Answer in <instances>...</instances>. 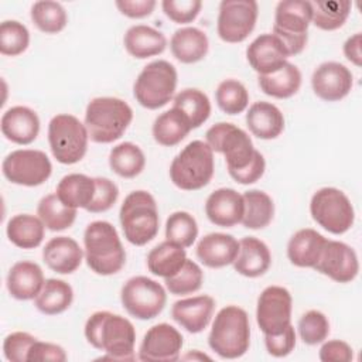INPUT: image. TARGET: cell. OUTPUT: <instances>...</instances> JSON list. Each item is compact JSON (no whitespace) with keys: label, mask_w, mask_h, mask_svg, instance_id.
Here are the masks:
<instances>
[{"label":"cell","mask_w":362,"mask_h":362,"mask_svg":"<svg viewBox=\"0 0 362 362\" xmlns=\"http://www.w3.org/2000/svg\"><path fill=\"white\" fill-rule=\"evenodd\" d=\"M83 332L93 348L106 354L99 359H136V329L127 318L110 311H96L88 318Z\"/></svg>","instance_id":"1"},{"label":"cell","mask_w":362,"mask_h":362,"mask_svg":"<svg viewBox=\"0 0 362 362\" xmlns=\"http://www.w3.org/2000/svg\"><path fill=\"white\" fill-rule=\"evenodd\" d=\"M83 245L86 264L93 273L110 276L123 269L126 252L116 228L110 222H90L83 232Z\"/></svg>","instance_id":"2"},{"label":"cell","mask_w":362,"mask_h":362,"mask_svg":"<svg viewBox=\"0 0 362 362\" xmlns=\"http://www.w3.org/2000/svg\"><path fill=\"white\" fill-rule=\"evenodd\" d=\"M208 345L223 359L243 356L250 345L247 313L238 305H226L221 308L212 322Z\"/></svg>","instance_id":"3"},{"label":"cell","mask_w":362,"mask_h":362,"mask_svg":"<svg viewBox=\"0 0 362 362\" xmlns=\"http://www.w3.org/2000/svg\"><path fill=\"white\" fill-rule=\"evenodd\" d=\"M133 120V110L119 98H93L85 110V126L89 139L95 143H113L119 140Z\"/></svg>","instance_id":"4"},{"label":"cell","mask_w":362,"mask_h":362,"mask_svg":"<svg viewBox=\"0 0 362 362\" xmlns=\"http://www.w3.org/2000/svg\"><path fill=\"white\" fill-rule=\"evenodd\" d=\"M119 219L126 240L134 246L147 245L158 233V208L154 197L144 189L133 191L124 198Z\"/></svg>","instance_id":"5"},{"label":"cell","mask_w":362,"mask_h":362,"mask_svg":"<svg viewBox=\"0 0 362 362\" xmlns=\"http://www.w3.org/2000/svg\"><path fill=\"white\" fill-rule=\"evenodd\" d=\"M214 151L206 141L192 140L173 160L170 178L184 191H197L209 184L214 177Z\"/></svg>","instance_id":"6"},{"label":"cell","mask_w":362,"mask_h":362,"mask_svg":"<svg viewBox=\"0 0 362 362\" xmlns=\"http://www.w3.org/2000/svg\"><path fill=\"white\" fill-rule=\"evenodd\" d=\"M177 88V69L165 59L147 64L133 85L134 99L146 109L156 110L165 106Z\"/></svg>","instance_id":"7"},{"label":"cell","mask_w":362,"mask_h":362,"mask_svg":"<svg viewBox=\"0 0 362 362\" xmlns=\"http://www.w3.org/2000/svg\"><path fill=\"white\" fill-rule=\"evenodd\" d=\"M311 16L310 1L284 0L277 3L273 35L281 41L288 57L300 54L307 45Z\"/></svg>","instance_id":"8"},{"label":"cell","mask_w":362,"mask_h":362,"mask_svg":"<svg viewBox=\"0 0 362 362\" xmlns=\"http://www.w3.org/2000/svg\"><path fill=\"white\" fill-rule=\"evenodd\" d=\"M89 134L85 123L68 113L55 115L48 123V143L52 156L61 164L81 161L88 150Z\"/></svg>","instance_id":"9"},{"label":"cell","mask_w":362,"mask_h":362,"mask_svg":"<svg viewBox=\"0 0 362 362\" xmlns=\"http://www.w3.org/2000/svg\"><path fill=\"white\" fill-rule=\"evenodd\" d=\"M205 139L212 151L223 154L229 175L246 168L257 153L250 136L232 123L221 122L211 126Z\"/></svg>","instance_id":"10"},{"label":"cell","mask_w":362,"mask_h":362,"mask_svg":"<svg viewBox=\"0 0 362 362\" xmlns=\"http://www.w3.org/2000/svg\"><path fill=\"white\" fill-rule=\"evenodd\" d=\"M310 214L321 228L334 235L348 232L355 221L349 198L334 187H324L314 192L310 201Z\"/></svg>","instance_id":"11"},{"label":"cell","mask_w":362,"mask_h":362,"mask_svg":"<svg viewBox=\"0 0 362 362\" xmlns=\"http://www.w3.org/2000/svg\"><path fill=\"white\" fill-rule=\"evenodd\" d=\"M120 301L132 317L153 320L164 310L167 293L156 280L146 276H134L123 284Z\"/></svg>","instance_id":"12"},{"label":"cell","mask_w":362,"mask_h":362,"mask_svg":"<svg viewBox=\"0 0 362 362\" xmlns=\"http://www.w3.org/2000/svg\"><path fill=\"white\" fill-rule=\"evenodd\" d=\"M1 171L13 184L38 187L51 177L52 164L44 151L21 148L6 156L1 164Z\"/></svg>","instance_id":"13"},{"label":"cell","mask_w":362,"mask_h":362,"mask_svg":"<svg viewBox=\"0 0 362 362\" xmlns=\"http://www.w3.org/2000/svg\"><path fill=\"white\" fill-rule=\"evenodd\" d=\"M259 6L255 0H223L219 4L218 35L222 41L236 44L245 41L256 25Z\"/></svg>","instance_id":"14"},{"label":"cell","mask_w":362,"mask_h":362,"mask_svg":"<svg viewBox=\"0 0 362 362\" xmlns=\"http://www.w3.org/2000/svg\"><path fill=\"white\" fill-rule=\"evenodd\" d=\"M293 298L290 291L281 286L266 287L256 305V322L264 335L283 332L291 324Z\"/></svg>","instance_id":"15"},{"label":"cell","mask_w":362,"mask_h":362,"mask_svg":"<svg viewBox=\"0 0 362 362\" xmlns=\"http://www.w3.org/2000/svg\"><path fill=\"white\" fill-rule=\"evenodd\" d=\"M313 269L337 283H351L358 276L359 262L349 245L327 239Z\"/></svg>","instance_id":"16"},{"label":"cell","mask_w":362,"mask_h":362,"mask_svg":"<svg viewBox=\"0 0 362 362\" xmlns=\"http://www.w3.org/2000/svg\"><path fill=\"white\" fill-rule=\"evenodd\" d=\"M184 339L181 332L167 322L156 324L147 329L139 348L140 361L173 362L180 359Z\"/></svg>","instance_id":"17"},{"label":"cell","mask_w":362,"mask_h":362,"mask_svg":"<svg viewBox=\"0 0 362 362\" xmlns=\"http://www.w3.org/2000/svg\"><path fill=\"white\" fill-rule=\"evenodd\" d=\"M354 85L352 72L342 64L328 61L320 64L311 76L314 93L325 102H338L348 96Z\"/></svg>","instance_id":"18"},{"label":"cell","mask_w":362,"mask_h":362,"mask_svg":"<svg viewBox=\"0 0 362 362\" xmlns=\"http://www.w3.org/2000/svg\"><path fill=\"white\" fill-rule=\"evenodd\" d=\"M246 58L259 75H269L280 69L288 58L281 41L273 34H260L246 48Z\"/></svg>","instance_id":"19"},{"label":"cell","mask_w":362,"mask_h":362,"mask_svg":"<svg viewBox=\"0 0 362 362\" xmlns=\"http://www.w3.org/2000/svg\"><path fill=\"white\" fill-rule=\"evenodd\" d=\"M243 211V197L233 188L215 189L205 202L206 218L221 228H232L242 222Z\"/></svg>","instance_id":"20"},{"label":"cell","mask_w":362,"mask_h":362,"mask_svg":"<svg viewBox=\"0 0 362 362\" xmlns=\"http://www.w3.org/2000/svg\"><path fill=\"white\" fill-rule=\"evenodd\" d=\"M215 310V300L202 294L175 301L171 307L173 320L191 334L202 332L211 322Z\"/></svg>","instance_id":"21"},{"label":"cell","mask_w":362,"mask_h":362,"mask_svg":"<svg viewBox=\"0 0 362 362\" xmlns=\"http://www.w3.org/2000/svg\"><path fill=\"white\" fill-rule=\"evenodd\" d=\"M3 136L16 144H30L40 133V117L27 106H13L7 109L0 122Z\"/></svg>","instance_id":"22"},{"label":"cell","mask_w":362,"mask_h":362,"mask_svg":"<svg viewBox=\"0 0 362 362\" xmlns=\"http://www.w3.org/2000/svg\"><path fill=\"white\" fill-rule=\"evenodd\" d=\"M239 252V242L228 233L212 232L201 238L195 253L199 262L211 269H221L232 264Z\"/></svg>","instance_id":"23"},{"label":"cell","mask_w":362,"mask_h":362,"mask_svg":"<svg viewBox=\"0 0 362 362\" xmlns=\"http://www.w3.org/2000/svg\"><path fill=\"white\" fill-rule=\"evenodd\" d=\"M85 252L79 243L68 236H57L49 239L42 249V260L59 274H71L79 269Z\"/></svg>","instance_id":"24"},{"label":"cell","mask_w":362,"mask_h":362,"mask_svg":"<svg viewBox=\"0 0 362 362\" xmlns=\"http://www.w3.org/2000/svg\"><path fill=\"white\" fill-rule=\"evenodd\" d=\"M42 269L28 260L17 262L11 266L7 274V290L10 296L16 300H33L38 296L44 286Z\"/></svg>","instance_id":"25"},{"label":"cell","mask_w":362,"mask_h":362,"mask_svg":"<svg viewBox=\"0 0 362 362\" xmlns=\"http://www.w3.org/2000/svg\"><path fill=\"white\" fill-rule=\"evenodd\" d=\"M272 263V255L267 245L255 238L246 236L239 240V252L233 260V269L245 277L263 276Z\"/></svg>","instance_id":"26"},{"label":"cell","mask_w":362,"mask_h":362,"mask_svg":"<svg viewBox=\"0 0 362 362\" xmlns=\"http://www.w3.org/2000/svg\"><path fill=\"white\" fill-rule=\"evenodd\" d=\"M246 124L253 136L262 140H272L284 130V116L276 105L260 100L249 107Z\"/></svg>","instance_id":"27"},{"label":"cell","mask_w":362,"mask_h":362,"mask_svg":"<svg viewBox=\"0 0 362 362\" xmlns=\"http://www.w3.org/2000/svg\"><path fill=\"white\" fill-rule=\"evenodd\" d=\"M327 242L320 232L311 228L297 230L287 243V257L297 267H314Z\"/></svg>","instance_id":"28"},{"label":"cell","mask_w":362,"mask_h":362,"mask_svg":"<svg viewBox=\"0 0 362 362\" xmlns=\"http://www.w3.org/2000/svg\"><path fill=\"white\" fill-rule=\"evenodd\" d=\"M123 44L126 51L132 57L137 59H144L164 52L167 47V38L161 31L150 25L137 24L132 25L126 31L123 37Z\"/></svg>","instance_id":"29"},{"label":"cell","mask_w":362,"mask_h":362,"mask_svg":"<svg viewBox=\"0 0 362 362\" xmlns=\"http://www.w3.org/2000/svg\"><path fill=\"white\" fill-rule=\"evenodd\" d=\"M170 48L175 59L182 64H195L208 54L209 42L204 31L197 27L177 30L170 41Z\"/></svg>","instance_id":"30"},{"label":"cell","mask_w":362,"mask_h":362,"mask_svg":"<svg viewBox=\"0 0 362 362\" xmlns=\"http://www.w3.org/2000/svg\"><path fill=\"white\" fill-rule=\"evenodd\" d=\"M95 178L85 174L74 173L61 178V181L57 185L55 194L66 206L75 209H86L95 197Z\"/></svg>","instance_id":"31"},{"label":"cell","mask_w":362,"mask_h":362,"mask_svg":"<svg viewBox=\"0 0 362 362\" xmlns=\"http://www.w3.org/2000/svg\"><path fill=\"white\" fill-rule=\"evenodd\" d=\"M45 225L38 216L18 214L7 222L6 233L8 240L20 249L38 247L44 239Z\"/></svg>","instance_id":"32"},{"label":"cell","mask_w":362,"mask_h":362,"mask_svg":"<svg viewBox=\"0 0 362 362\" xmlns=\"http://www.w3.org/2000/svg\"><path fill=\"white\" fill-rule=\"evenodd\" d=\"M185 247L164 240L154 246L147 255V267L154 276L167 279L174 276L185 263Z\"/></svg>","instance_id":"33"},{"label":"cell","mask_w":362,"mask_h":362,"mask_svg":"<svg viewBox=\"0 0 362 362\" xmlns=\"http://www.w3.org/2000/svg\"><path fill=\"white\" fill-rule=\"evenodd\" d=\"M257 79L263 93L276 99L291 98L301 86V72L294 64L290 62H286L276 72L259 75Z\"/></svg>","instance_id":"34"},{"label":"cell","mask_w":362,"mask_h":362,"mask_svg":"<svg viewBox=\"0 0 362 362\" xmlns=\"http://www.w3.org/2000/svg\"><path fill=\"white\" fill-rule=\"evenodd\" d=\"M191 130L192 127L187 117L175 107L158 115L151 129L154 140L165 147H173L181 143Z\"/></svg>","instance_id":"35"},{"label":"cell","mask_w":362,"mask_h":362,"mask_svg":"<svg viewBox=\"0 0 362 362\" xmlns=\"http://www.w3.org/2000/svg\"><path fill=\"white\" fill-rule=\"evenodd\" d=\"M74 300L72 287L61 279H47L34 298V305L45 315H57L69 308Z\"/></svg>","instance_id":"36"},{"label":"cell","mask_w":362,"mask_h":362,"mask_svg":"<svg viewBox=\"0 0 362 362\" xmlns=\"http://www.w3.org/2000/svg\"><path fill=\"white\" fill-rule=\"evenodd\" d=\"M245 211L242 225L247 229H263L274 216V204L269 194L260 189L246 191L243 195Z\"/></svg>","instance_id":"37"},{"label":"cell","mask_w":362,"mask_h":362,"mask_svg":"<svg viewBox=\"0 0 362 362\" xmlns=\"http://www.w3.org/2000/svg\"><path fill=\"white\" fill-rule=\"evenodd\" d=\"M109 165L119 177L134 178L144 170L146 157L137 144L123 141L110 150Z\"/></svg>","instance_id":"38"},{"label":"cell","mask_w":362,"mask_h":362,"mask_svg":"<svg viewBox=\"0 0 362 362\" xmlns=\"http://www.w3.org/2000/svg\"><path fill=\"white\" fill-rule=\"evenodd\" d=\"M173 107L180 110L192 129L204 124L211 115L209 98L199 89L187 88L174 96Z\"/></svg>","instance_id":"39"},{"label":"cell","mask_w":362,"mask_h":362,"mask_svg":"<svg viewBox=\"0 0 362 362\" xmlns=\"http://www.w3.org/2000/svg\"><path fill=\"white\" fill-rule=\"evenodd\" d=\"M37 215L47 229L58 232L72 226L76 219V209L62 204L57 194H48L40 199Z\"/></svg>","instance_id":"40"},{"label":"cell","mask_w":362,"mask_h":362,"mask_svg":"<svg viewBox=\"0 0 362 362\" xmlns=\"http://www.w3.org/2000/svg\"><path fill=\"white\" fill-rule=\"evenodd\" d=\"M311 3V23L324 31H334L344 25L346 21L352 3L346 0H327V1H310Z\"/></svg>","instance_id":"41"},{"label":"cell","mask_w":362,"mask_h":362,"mask_svg":"<svg viewBox=\"0 0 362 362\" xmlns=\"http://www.w3.org/2000/svg\"><path fill=\"white\" fill-rule=\"evenodd\" d=\"M31 20L40 31L45 34H57L65 28L68 16L61 3L44 0L33 4Z\"/></svg>","instance_id":"42"},{"label":"cell","mask_w":362,"mask_h":362,"mask_svg":"<svg viewBox=\"0 0 362 362\" xmlns=\"http://www.w3.org/2000/svg\"><path fill=\"white\" fill-rule=\"evenodd\" d=\"M215 99L219 109L226 115H239L249 105L247 89L236 79L222 81L215 90Z\"/></svg>","instance_id":"43"},{"label":"cell","mask_w":362,"mask_h":362,"mask_svg":"<svg viewBox=\"0 0 362 362\" xmlns=\"http://www.w3.org/2000/svg\"><path fill=\"white\" fill-rule=\"evenodd\" d=\"M198 236V225L195 218L185 212H173L165 222V238L167 240L180 245L182 247H189Z\"/></svg>","instance_id":"44"},{"label":"cell","mask_w":362,"mask_h":362,"mask_svg":"<svg viewBox=\"0 0 362 362\" xmlns=\"http://www.w3.org/2000/svg\"><path fill=\"white\" fill-rule=\"evenodd\" d=\"M204 281L202 269L194 262L187 259L182 267L171 277L164 279L167 290L174 296L192 294L198 291Z\"/></svg>","instance_id":"45"},{"label":"cell","mask_w":362,"mask_h":362,"mask_svg":"<svg viewBox=\"0 0 362 362\" xmlns=\"http://www.w3.org/2000/svg\"><path fill=\"white\" fill-rule=\"evenodd\" d=\"M30 44V33L24 24L16 20H6L0 24V52L16 57L23 54Z\"/></svg>","instance_id":"46"},{"label":"cell","mask_w":362,"mask_h":362,"mask_svg":"<svg viewBox=\"0 0 362 362\" xmlns=\"http://www.w3.org/2000/svg\"><path fill=\"white\" fill-rule=\"evenodd\" d=\"M298 335L307 345H317L327 339L329 334V321L324 313L318 310H310L298 320Z\"/></svg>","instance_id":"47"},{"label":"cell","mask_w":362,"mask_h":362,"mask_svg":"<svg viewBox=\"0 0 362 362\" xmlns=\"http://www.w3.org/2000/svg\"><path fill=\"white\" fill-rule=\"evenodd\" d=\"M95 182H96L95 197L90 205L86 208V211L92 214L106 212L116 204L119 198V188L112 180L106 177H95Z\"/></svg>","instance_id":"48"},{"label":"cell","mask_w":362,"mask_h":362,"mask_svg":"<svg viewBox=\"0 0 362 362\" xmlns=\"http://www.w3.org/2000/svg\"><path fill=\"white\" fill-rule=\"evenodd\" d=\"M164 14L177 24H188L197 18L201 11L199 0H164L161 3Z\"/></svg>","instance_id":"49"},{"label":"cell","mask_w":362,"mask_h":362,"mask_svg":"<svg viewBox=\"0 0 362 362\" xmlns=\"http://www.w3.org/2000/svg\"><path fill=\"white\" fill-rule=\"evenodd\" d=\"M37 338L28 332L16 331L8 334L3 342V354L11 362H25L28 352Z\"/></svg>","instance_id":"50"},{"label":"cell","mask_w":362,"mask_h":362,"mask_svg":"<svg viewBox=\"0 0 362 362\" xmlns=\"http://www.w3.org/2000/svg\"><path fill=\"white\" fill-rule=\"evenodd\" d=\"M264 345L272 356L283 358L291 354L296 346V331L290 324L283 332L276 335H264Z\"/></svg>","instance_id":"51"},{"label":"cell","mask_w":362,"mask_h":362,"mask_svg":"<svg viewBox=\"0 0 362 362\" xmlns=\"http://www.w3.org/2000/svg\"><path fill=\"white\" fill-rule=\"evenodd\" d=\"M28 362H65L66 361V354L62 346L51 342H42V341H35L28 352L27 356Z\"/></svg>","instance_id":"52"},{"label":"cell","mask_w":362,"mask_h":362,"mask_svg":"<svg viewBox=\"0 0 362 362\" xmlns=\"http://www.w3.org/2000/svg\"><path fill=\"white\" fill-rule=\"evenodd\" d=\"M318 356L322 362H351L354 352L349 344L341 339H331L322 344Z\"/></svg>","instance_id":"53"},{"label":"cell","mask_w":362,"mask_h":362,"mask_svg":"<svg viewBox=\"0 0 362 362\" xmlns=\"http://www.w3.org/2000/svg\"><path fill=\"white\" fill-rule=\"evenodd\" d=\"M154 0H117L116 7L119 11L130 18H143L153 13L156 7Z\"/></svg>","instance_id":"54"},{"label":"cell","mask_w":362,"mask_h":362,"mask_svg":"<svg viewBox=\"0 0 362 362\" xmlns=\"http://www.w3.org/2000/svg\"><path fill=\"white\" fill-rule=\"evenodd\" d=\"M264 168H266L264 157H263V154H262L260 151H257L256 156H255V158L252 160V163H250L246 168H243V170H240V171L232 174L230 177H232L236 182L243 184V185H247V184H253V182H256L257 180H260L262 175L264 174Z\"/></svg>","instance_id":"55"},{"label":"cell","mask_w":362,"mask_h":362,"mask_svg":"<svg viewBox=\"0 0 362 362\" xmlns=\"http://www.w3.org/2000/svg\"><path fill=\"white\" fill-rule=\"evenodd\" d=\"M361 45H362V35L361 33L354 34L352 37H349L345 44H344V54L346 57L348 61H351L354 65L361 66L362 65V51H361Z\"/></svg>","instance_id":"56"},{"label":"cell","mask_w":362,"mask_h":362,"mask_svg":"<svg viewBox=\"0 0 362 362\" xmlns=\"http://www.w3.org/2000/svg\"><path fill=\"white\" fill-rule=\"evenodd\" d=\"M182 359H185V361H188V359H192V361H202V359H211L208 355H205V354H202V352H199V351H197V349H194V351H191V352H188L187 355H184L182 356Z\"/></svg>","instance_id":"57"}]
</instances>
